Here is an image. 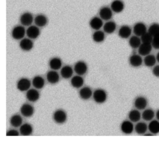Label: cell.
<instances>
[{
    "label": "cell",
    "mask_w": 159,
    "mask_h": 144,
    "mask_svg": "<svg viewBox=\"0 0 159 144\" xmlns=\"http://www.w3.org/2000/svg\"><path fill=\"white\" fill-rule=\"evenodd\" d=\"M148 129L153 135L158 134L159 133V120L157 119L150 121L148 125Z\"/></svg>",
    "instance_id": "obj_35"
},
{
    "label": "cell",
    "mask_w": 159,
    "mask_h": 144,
    "mask_svg": "<svg viewBox=\"0 0 159 144\" xmlns=\"http://www.w3.org/2000/svg\"><path fill=\"white\" fill-rule=\"evenodd\" d=\"M155 116V111L150 108L145 109L142 113V118L145 121H151Z\"/></svg>",
    "instance_id": "obj_32"
},
{
    "label": "cell",
    "mask_w": 159,
    "mask_h": 144,
    "mask_svg": "<svg viewBox=\"0 0 159 144\" xmlns=\"http://www.w3.org/2000/svg\"><path fill=\"white\" fill-rule=\"evenodd\" d=\"M156 58H157V62L159 63V52L157 53V55H156Z\"/></svg>",
    "instance_id": "obj_43"
},
{
    "label": "cell",
    "mask_w": 159,
    "mask_h": 144,
    "mask_svg": "<svg viewBox=\"0 0 159 144\" xmlns=\"http://www.w3.org/2000/svg\"><path fill=\"white\" fill-rule=\"evenodd\" d=\"M117 25L115 22L112 20H107L103 25V30L105 33L107 34H112L116 30Z\"/></svg>",
    "instance_id": "obj_29"
},
{
    "label": "cell",
    "mask_w": 159,
    "mask_h": 144,
    "mask_svg": "<svg viewBox=\"0 0 159 144\" xmlns=\"http://www.w3.org/2000/svg\"><path fill=\"white\" fill-rule=\"evenodd\" d=\"M157 61L156 56L150 53L145 56L143 58V63L147 67H153L155 65Z\"/></svg>",
    "instance_id": "obj_34"
},
{
    "label": "cell",
    "mask_w": 159,
    "mask_h": 144,
    "mask_svg": "<svg viewBox=\"0 0 159 144\" xmlns=\"http://www.w3.org/2000/svg\"><path fill=\"white\" fill-rule=\"evenodd\" d=\"M74 69L70 65H65L60 69V76L64 79H70L73 76Z\"/></svg>",
    "instance_id": "obj_20"
},
{
    "label": "cell",
    "mask_w": 159,
    "mask_h": 144,
    "mask_svg": "<svg viewBox=\"0 0 159 144\" xmlns=\"http://www.w3.org/2000/svg\"><path fill=\"white\" fill-rule=\"evenodd\" d=\"M153 37L147 31L145 34H143L142 36H140V39L142 41V43H151L153 40Z\"/></svg>",
    "instance_id": "obj_38"
},
{
    "label": "cell",
    "mask_w": 159,
    "mask_h": 144,
    "mask_svg": "<svg viewBox=\"0 0 159 144\" xmlns=\"http://www.w3.org/2000/svg\"><path fill=\"white\" fill-rule=\"evenodd\" d=\"M92 38L96 43H101L105 39V34L102 30H96L92 35Z\"/></svg>",
    "instance_id": "obj_36"
},
{
    "label": "cell",
    "mask_w": 159,
    "mask_h": 144,
    "mask_svg": "<svg viewBox=\"0 0 159 144\" xmlns=\"http://www.w3.org/2000/svg\"><path fill=\"white\" fill-rule=\"evenodd\" d=\"M148 105V100L144 96H137L134 101V106L138 110H144Z\"/></svg>",
    "instance_id": "obj_9"
},
{
    "label": "cell",
    "mask_w": 159,
    "mask_h": 144,
    "mask_svg": "<svg viewBox=\"0 0 159 144\" xmlns=\"http://www.w3.org/2000/svg\"><path fill=\"white\" fill-rule=\"evenodd\" d=\"M120 130L122 133L129 135L131 134L133 131L134 130V126L133 124V122L132 121L129 120H124L120 126Z\"/></svg>",
    "instance_id": "obj_14"
},
{
    "label": "cell",
    "mask_w": 159,
    "mask_h": 144,
    "mask_svg": "<svg viewBox=\"0 0 159 144\" xmlns=\"http://www.w3.org/2000/svg\"><path fill=\"white\" fill-rule=\"evenodd\" d=\"M70 84L75 88H81L84 84V79L82 76L76 74L71 78Z\"/></svg>",
    "instance_id": "obj_23"
},
{
    "label": "cell",
    "mask_w": 159,
    "mask_h": 144,
    "mask_svg": "<svg viewBox=\"0 0 159 144\" xmlns=\"http://www.w3.org/2000/svg\"><path fill=\"white\" fill-rule=\"evenodd\" d=\"M89 24L91 29L95 30H98L103 27V20L100 17L94 16L90 19Z\"/></svg>",
    "instance_id": "obj_17"
},
{
    "label": "cell",
    "mask_w": 159,
    "mask_h": 144,
    "mask_svg": "<svg viewBox=\"0 0 159 144\" xmlns=\"http://www.w3.org/2000/svg\"><path fill=\"white\" fill-rule=\"evenodd\" d=\"M32 82L30 80L27 78H20L16 84L17 89L22 92L27 91L30 88Z\"/></svg>",
    "instance_id": "obj_4"
},
{
    "label": "cell",
    "mask_w": 159,
    "mask_h": 144,
    "mask_svg": "<svg viewBox=\"0 0 159 144\" xmlns=\"http://www.w3.org/2000/svg\"><path fill=\"white\" fill-rule=\"evenodd\" d=\"M93 92L92 89L88 86L81 87L79 91V96L83 100H88L93 96Z\"/></svg>",
    "instance_id": "obj_21"
},
{
    "label": "cell",
    "mask_w": 159,
    "mask_h": 144,
    "mask_svg": "<svg viewBox=\"0 0 159 144\" xmlns=\"http://www.w3.org/2000/svg\"><path fill=\"white\" fill-rule=\"evenodd\" d=\"M19 21L21 25L24 26H30L34 21V17L33 15L29 12H25L22 13L19 18Z\"/></svg>",
    "instance_id": "obj_6"
},
{
    "label": "cell",
    "mask_w": 159,
    "mask_h": 144,
    "mask_svg": "<svg viewBox=\"0 0 159 144\" xmlns=\"http://www.w3.org/2000/svg\"><path fill=\"white\" fill-rule=\"evenodd\" d=\"M46 79L50 84H55L60 81V74L56 70H51L47 73Z\"/></svg>",
    "instance_id": "obj_15"
},
{
    "label": "cell",
    "mask_w": 159,
    "mask_h": 144,
    "mask_svg": "<svg viewBox=\"0 0 159 144\" xmlns=\"http://www.w3.org/2000/svg\"><path fill=\"white\" fill-rule=\"evenodd\" d=\"M132 31V30L130 26H129L127 25H123L119 29L118 35L121 38L126 39L130 37Z\"/></svg>",
    "instance_id": "obj_19"
},
{
    "label": "cell",
    "mask_w": 159,
    "mask_h": 144,
    "mask_svg": "<svg viewBox=\"0 0 159 144\" xmlns=\"http://www.w3.org/2000/svg\"><path fill=\"white\" fill-rule=\"evenodd\" d=\"M152 45L155 49L159 50V35L153 37L152 42Z\"/></svg>",
    "instance_id": "obj_39"
},
{
    "label": "cell",
    "mask_w": 159,
    "mask_h": 144,
    "mask_svg": "<svg viewBox=\"0 0 159 144\" xmlns=\"http://www.w3.org/2000/svg\"><path fill=\"white\" fill-rule=\"evenodd\" d=\"M26 34V30L22 25H18L13 27L11 31V36L15 40H21L24 38Z\"/></svg>",
    "instance_id": "obj_2"
},
{
    "label": "cell",
    "mask_w": 159,
    "mask_h": 144,
    "mask_svg": "<svg viewBox=\"0 0 159 144\" xmlns=\"http://www.w3.org/2000/svg\"><path fill=\"white\" fill-rule=\"evenodd\" d=\"M40 93L36 88H30L26 91L25 97L29 102H35L37 101L40 98Z\"/></svg>",
    "instance_id": "obj_10"
},
{
    "label": "cell",
    "mask_w": 159,
    "mask_h": 144,
    "mask_svg": "<svg viewBox=\"0 0 159 144\" xmlns=\"http://www.w3.org/2000/svg\"><path fill=\"white\" fill-rule=\"evenodd\" d=\"M129 119L132 122H138L142 117V114L139 112V110L135 109L129 111L128 114Z\"/></svg>",
    "instance_id": "obj_31"
},
{
    "label": "cell",
    "mask_w": 159,
    "mask_h": 144,
    "mask_svg": "<svg viewBox=\"0 0 159 144\" xmlns=\"http://www.w3.org/2000/svg\"><path fill=\"white\" fill-rule=\"evenodd\" d=\"M32 84L35 88L37 89H41L45 86V79L42 76L37 75L33 78L32 80Z\"/></svg>",
    "instance_id": "obj_28"
},
{
    "label": "cell",
    "mask_w": 159,
    "mask_h": 144,
    "mask_svg": "<svg viewBox=\"0 0 159 144\" xmlns=\"http://www.w3.org/2000/svg\"><path fill=\"white\" fill-rule=\"evenodd\" d=\"M53 121L58 124H62L65 123L67 120V115L66 112L61 109L56 110L52 115Z\"/></svg>",
    "instance_id": "obj_3"
},
{
    "label": "cell",
    "mask_w": 159,
    "mask_h": 144,
    "mask_svg": "<svg viewBox=\"0 0 159 144\" xmlns=\"http://www.w3.org/2000/svg\"><path fill=\"white\" fill-rule=\"evenodd\" d=\"M34 47V43L30 38H23L19 42L20 48L25 52H29Z\"/></svg>",
    "instance_id": "obj_16"
},
{
    "label": "cell",
    "mask_w": 159,
    "mask_h": 144,
    "mask_svg": "<svg viewBox=\"0 0 159 144\" xmlns=\"http://www.w3.org/2000/svg\"><path fill=\"white\" fill-rule=\"evenodd\" d=\"M20 135L22 136L30 135L33 132V127L31 124L29 123L22 124L19 127Z\"/></svg>",
    "instance_id": "obj_26"
},
{
    "label": "cell",
    "mask_w": 159,
    "mask_h": 144,
    "mask_svg": "<svg viewBox=\"0 0 159 144\" xmlns=\"http://www.w3.org/2000/svg\"><path fill=\"white\" fill-rule=\"evenodd\" d=\"M148 129V125L143 122H138L134 126V130L139 135H145Z\"/></svg>",
    "instance_id": "obj_27"
},
{
    "label": "cell",
    "mask_w": 159,
    "mask_h": 144,
    "mask_svg": "<svg viewBox=\"0 0 159 144\" xmlns=\"http://www.w3.org/2000/svg\"><path fill=\"white\" fill-rule=\"evenodd\" d=\"M88 65L83 61H78L74 65V71L76 74L83 76L88 71Z\"/></svg>",
    "instance_id": "obj_5"
},
{
    "label": "cell",
    "mask_w": 159,
    "mask_h": 144,
    "mask_svg": "<svg viewBox=\"0 0 159 144\" xmlns=\"http://www.w3.org/2000/svg\"><path fill=\"white\" fill-rule=\"evenodd\" d=\"M20 112L25 117H30L34 113V108L31 104L24 103L20 107Z\"/></svg>",
    "instance_id": "obj_7"
},
{
    "label": "cell",
    "mask_w": 159,
    "mask_h": 144,
    "mask_svg": "<svg viewBox=\"0 0 159 144\" xmlns=\"http://www.w3.org/2000/svg\"><path fill=\"white\" fill-rule=\"evenodd\" d=\"M35 25L39 27H43L47 25L48 23V19L47 16L43 14H39L34 17Z\"/></svg>",
    "instance_id": "obj_22"
},
{
    "label": "cell",
    "mask_w": 159,
    "mask_h": 144,
    "mask_svg": "<svg viewBox=\"0 0 159 144\" xmlns=\"http://www.w3.org/2000/svg\"><path fill=\"white\" fill-rule=\"evenodd\" d=\"M155 116H156V118L157 120H159V109H158L155 113Z\"/></svg>",
    "instance_id": "obj_42"
},
{
    "label": "cell",
    "mask_w": 159,
    "mask_h": 144,
    "mask_svg": "<svg viewBox=\"0 0 159 144\" xmlns=\"http://www.w3.org/2000/svg\"><path fill=\"white\" fill-rule=\"evenodd\" d=\"M107 95L105 90L101 88H98L94 90L93 94V98L97 104H103L107 100Z\"/></svg>",
    "instance_id": "obj_1"
},
{
    "label": "cell",
    "mask_w": 159,
    "mask_h": 144,
    "mask_svg": "<svg viewBox=\"0 0 159 144\" xmlns=\"http://www.w3.org/2000/svg\"><path fill=\"white\" fill-rule=\"evenodd\" d=\"M112 11L115 13L122 12L125 7V4L122 0H113L111 3Z\"/></svg>",
    "instance_id": "obj_18"
},
{
    "label": "cell",
    "mask_w": 159,
    "mask_h": 144,
    "mask_svg": "<svg viewBox=\"0 0 159 144\" xmlns=\"http://www.w3.org/2000/svg\"><path fill=\"white\" fill-rule=\"evenodd\" d=\"M20 135V132L15 129H10L7 131L6 136L8 137H17Z\"/></svg>",
    "instance_id": "obj_40"
},
{
    "label": "cell",
    "mask_w": 159,
    "mask_h": 144,
    "mask_svg": "<svg viewBox=\"0 0 159 144\" xmlns=\"http://www.w3.org/2000/svg\"><path fill=\"white\" fill-rule=\"evenodd\" d=\"M142 43V41L140 39V37L137 35H133L130 37L129 40V45L130 47L134 49L138 48Z\"/></svg>",
    "instance_id": "obj_33"
},
{
    "label": "cell",
    "mask_w": 159,
    "mask_h": 144,
    "mask_svg": "<svg viewBox=\"0 0 159 144\" xmlns=\"http://www.w3.org/2000/svg\"><path fill=\"white\" fill-rule=\"evenodd\" d=\"M147 31L153 37L159 35V24L157 22H154L148 28Z\"/></svg>",
    "instance_id": "obj_37"
},
{
    "label": "cell",
    "mask_w": 159,
    "mask_h": 144,
    "mask_svg": "<svg viewBox=\"0 0 159 144\" xmlns=\"http://www.w3.org/2000/svg\"><path fill=\"white\" fill-rule=\"evenodd\" d=\"M152 45L151 43H142L140 47L138 48V53L141 56H146L150 54L152 50Z\"/></svg>",
    "instance_id": "obj_24"
},
{
    "label": "cell",
    "mask_w": 159,
    "mask_h": 144,
    "mask_svg": "<svg viewBox=\"0 0 159 144\" xmlns=\"http://www.w3.org/2000/svg\"><path fill=\"white\" fill-rule=\"evenodd\" d=\"M112 12L111 8L107 6H103L99 10V16L103 20H110L112 17Z\"/></svg>",
    "instance_id": "obj_8"
},
{
    "label": "cell",
    "mask_w": 159,
    "mask_h": 144,
    "mask_svg": "<svg viewBox=\"0 0 159 144\" xmlns=\"http://www.w3.org/2000/svg\"><path fill=\"white\" fill-rule=\"evenodd\" d=\"M40 34V30L38 26L35 25H30L26 29V35L27 37L32 39L37 38Z\"/></svg>",
    "instance_id": "obj_11"
},
{
    "label": "cell",
    "mask_w": 159,
    "mask_h": 144,
    "mask_svg": "<svg viewBox=\"0 0 159 144\" xmlns=\"http://www.w3.org/2000/svg\"><path fill=\"white\" fill-rule=\"evenodd\" d=\"M48 66L51 70H58L62 66V61L59 57H53L49 60Z\"/></svg>",
    "instance_id": "obj_25"
},
{
    "label": "cell",
    "mask_w": 159,
    "mask_h": 144,
    "mask_svg": "<svg viewBox=\"0 0 159 144\" xmlns=\"http://www.w3.org/2000/svg\"><path fill=\"white\" fill-rule=\"evenodd\" d=\"M129 63L131 66L134 68H138L143 63V59H142L140 55L134 53L130 56L129 58Z\"/></svg>",
    "instance_id": "obj_12"
},
{
    "label": "cell",
    "mask_w": 159,
    "mask_h": 144,
    "mask_svg": "<svg viewBox=\"0 0 159 144\" xmlns=\"http://www.w3.org/2000/svg\"><path fill=\"white\" fill-rule=\"evenodd\" d=\"M23 119L19 114H14L9 119V123L13 127H20L22 124Z\"/></svg>",
    "instance_id": "obj_30"
},
{
    "label": "cell",
    "mask_w": 159,
    "mask_h": 144,
    "mask_svg": "<svg viewBox=\"0 0 159 144\" xmlns=\"http://www.w3.org/2000/svg\"><path fill=\"white\" fill-rule=\"evenodd\" d=\"M153 75L157 78H159V65H155L152 70Z\"/></svg>",
    "instance_id": "obj_41"
},
{
    "label": "cell",
    "mask_w": 159,
    "mask_h": 144,
    "mask_svg": "<svg viewBox=\"0 0 159 144\" xmlns=\"http://www.w3.org/2000/svg\"><path fill=\"white\" fill-rule=\"evenodd\" d=\"M147 28L146 25L142 22H136L133 27L132 31L135 35L139 37L142 36L143 34L147 32Z\"/></svg>",
    "instance_id": "obj_13"
}]
</instances>
